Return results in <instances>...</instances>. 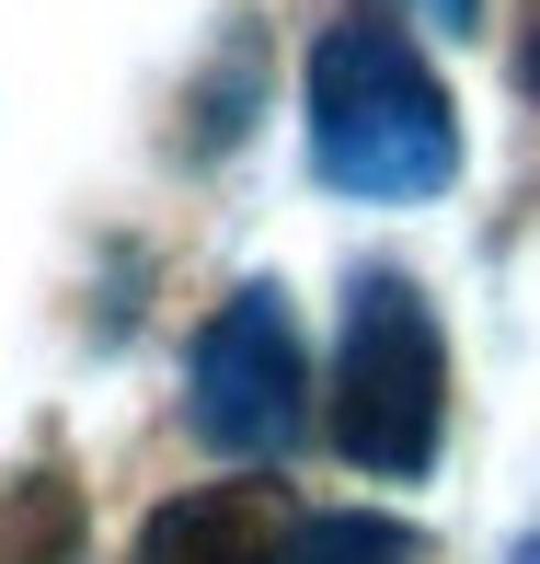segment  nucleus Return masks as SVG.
<instances>
[{
  "label": "nucleus",
  "instance_id": "obj_7",
  "mask_svg": "<svg viewBox=\"0 0 540 564\" xmlns=\"http://www.w3.org/2000/svg\"><path fill=\"white\" fill-rule=\"evenodd\" d=\"M518 82H529V93H540V35H529V46H518Z\"/></svg>",
  "mask_w": 540,
  "mask_h": 564
},
{
  "label": "nucleus",
  "instance_id": "obj_4",
  "mask_svg": "<svg viewBox=\"0 0 540 564\" xmlns=\"http://www.w3.org/2000/svg\"><path fill=\"white\" fill-rule=\"evenodd\" d=\"M288 542V496L276 484H196V496L150 507L126 564H276Z\"/></svg>",
  "mask_w": 540,
  "mask_h": 564
},
{
  "label": "nucleus",
  "instance_id": "obj_5",
  "mask_svg": "<svg viewBox=\"0 0 540 564\" xmlns=\"http://www.w3.org/2000/svg\"><path fill=\"white\" fill-rule=\"evenodd\" d=\"M426 542L403 519H368V507H345V519H288V542L276 564H415Z\"/></svg>",
  "mask_w": 540,
  "mask_h": 564
},
{
  "label": "nucleus",
  "instance_id": "obj_6",
  "mask_svg": "<svg viewBox=\"0 0 540 564\" xmlns=\"http://www.w3.org/2000/svg\"><path fill=\"white\" fill-rule=\"evenodd\" d=\"M415 12H426V23H449V35H460V23H472L483 0H415Z\"/></svg>",
  "mask_w": 540,
  "mask_h": 564
},
{
  "label": "nucleus",
  "instance_id": "obj_3",
  "mask_svg": "<svg viewBox=\"0 0 540 564\" xmlns=\"http://www.w3.org/2000/svg\"><path fill=\"white\" fill-rule=\"evenodd\" d=\"M196 438L230 449V460H276L299 438V415H311V369H299V323L276 289H242L208 312V335H196V392H185Z\"/></svg>",
  "mask_w": 540,
  "mask_h": 564
},
{
  "label": "nucleus",
  "instance_id": "obj_1",
  "mask_svg": "<svg viewBox=\"0 0 540 564\" xmlns=\"http://www.w3.org/2000/svg\"><path fill=\"white\" fill-rule=\"evenodd\" d=\"M311 173L368 208H415L460 173V116L392 23H333L311 46Z\"/></svg>",
  "mask_w": 540,
  "mask_h": 564
},
{
  "label": "nucleus",
  "instance_id": "obj_2",
  "mask_svg": "<svg viewBox=\"0 0 540 564\" xmlns=\"http://www.w3.org/2000/svg\"><path fill=\"white\" fill-rule=\"evenodd\" d=\"M449 438V346L415 276H356L345 300V357H333V449L379 484H415Z\"/></svg>",
  "mask_w": 540,
  "mask_h": 564
}]
</instances>
